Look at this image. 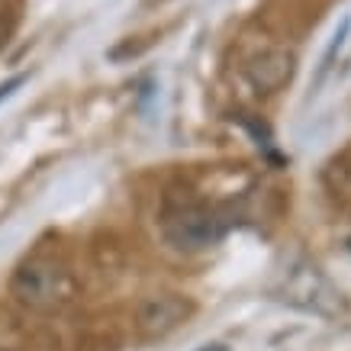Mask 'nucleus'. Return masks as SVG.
I'll return each mask as SVG.
<instances>
[{
    "label": "nucleus",
    "mask_w": 351,
    "mask_h": 351,
    "mask_svg": "<svg viewBox=\"0 0 351 351\" xmlns=\"http://www.w3.org/2000/svg\"><path fill=\"white\" fill-rule=\"evenodd\" d=\"M274 293L280 303L297 306L303 313L326 316V319H335V316L345 313V300H341L339 287L316 265H309V261H293L290 267H284Z\"/></svg>",
    "instance_id": "obj_1"
},
{
    "label": "nucleus",
    "mask_w": 351,
    "mask_h": 351,
    "mask_svg": "<svg viewBox=\"0 0 351 351\" xmlns=\"http://www.w3.org/2000/svg\"><path fill=\"white\" fill-rule=\"evenodd\" d=\"M13 297L36 313H55L71 300V274L49 258H26L10 280Z\"/></svg>",
    "instance_id": "obj_2"
},
{
    "label": "nucleus",
    "mask_w": 351,
    "mask_h": 351,
    "mask_svg": "<svg viewBox=\"0 0 351 351\" xmlns=\"http://www.w3.org/2000/svg\"><path fill=\"white\" fill-rule=\"evenodd\" d=\"M229 213L216 206H181L165 216V239L178 252H203L223 242L229 232Z\"/></svg>",
    "instance_id": "obj_3"
},
{
    "label": "nucleus",
    "mask_w": 351,
    "mask_h": 351,
    "mask_svg": "<svg viewBox=\"0 0 351 351\" xmlns=\"http://www.w3.org/2000/svg\"><path fill=\"white\" fill-rule=\"evenodd\" d=\"M193 316V303L181 293H158V297H149L142 306H138V335L142 339H165L171 332L184 326V322Z\"/></svg>",
    "instance_id": "obj_4"
},
{
    "label": "nucleus",
    "mask_w": 351,
    "mask_h": 351,
    "mask_svg": "<svg viewBox=\"0 0 351 351\" xmlns=\"http://www.w3.org/2000/svg\"><path fill=\"white\" fill-rule=\"evenodd\" d=\"M293 68H297V58L287 49H265V52L252 55L245 62V77L261 90V94H274L284 84H290L293 77Z\"/></svg>",
    "instance_id": "obj_5"
},
{
    "label": "nucleus",
    "mask_w": 351,
    "mask_h": 351,
    "mask_svg": "<svg viewBox=\"0 0 351 351\" xmlns=\"http://www.w3.org/2000/svg\"><path fill=\"white\" fill-rule=\"evenodd\" d=\"M348 32H351V16H345V20H341V26L335 29V36H332V43H329V49H326V55H322L319 75H316V87H319L322 81H326V75H329L332 62H335V55H339V49L345 45V39H348Z\"/></svg>",
    "instance_id": "obj_6"
},
{
    "label": "nucleus",
    "mask_w": 351,
    "mask_h": 351,
    "mask_svg": "<svg viewBox=\"0 0 351 351\" xmlns=\"http://www.w3.org/2000/svg\"><path fill=\"white\" fill-rule=\"evenodd\" d=\"M23 84H26V75H16V77H10V81H3V84H0V104H3L7 97H13V90H20Z\"/></svg>",
    "instance_id": "obj_7"
},
{
    "label": "nucleus",
    "mask_w": 351,
    "mask_h": 351,
    "mask_svg": "<svg viewBox=\"0 0 351 351\" xmlns=\"http://www.w3.org/2000/svg\"><path fill=\"white\" fill-rule=\"evenodd\" d=\"M203 351H229L226 345H203Z\"/></svg>",
    "instance_id": "obj_8"
},
{
    "label": "nucleus",
    "mask_w": 351,
    "mask_h": 351,
    "mask_svg": "<svg viewBox=\"0 0 351 351\" xmlns=\"http://www.w3.org/2000/svg\"><path fill=\"white\" fill-rule=\"evenodd\" d=\"M348 248H351V239H348Z\"/></svg>",
    "instance_id": "obj_9"
}]
</instances>
